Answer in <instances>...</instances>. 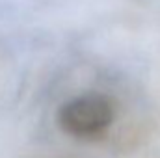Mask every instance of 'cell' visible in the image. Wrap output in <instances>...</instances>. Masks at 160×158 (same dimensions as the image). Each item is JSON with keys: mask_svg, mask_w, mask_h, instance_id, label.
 <instances>
[{"mask_svg": "<svg viewBox=\"0 0 160 158\" xmlns=\"http://www.w3.org/2000/svg\"><path fill=\"white\" fill-rule=\"evenodd\" d=\"M116 114L118 108L112 97L89 91L69 99L60 106L58 125L65 134L73 138L99 140L114 125Z\"/></svg>", "mask_w": 160, "mask_h": 158, "instance_id": "1", "label": "cell"}, {"mask_svg": "<svg viewBox=\"0 0 160 158\" xmlns=\"http://www.w3.org/2000/svg\"><path fill=\"white\" fill-rule=\"evenodd\" d=\"M153 158H160V156H153Z\"/></svg>", "mask_w": 160, "mask_h": 158, "instance_id": "2", "label": "cell"}]
</instances>
